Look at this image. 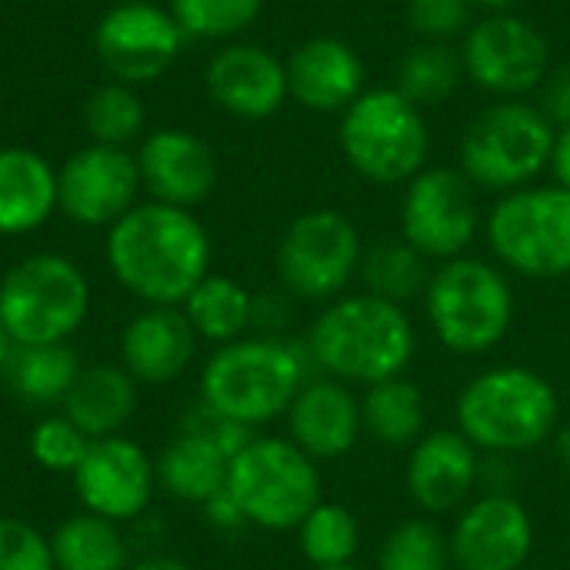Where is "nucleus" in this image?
Masks as SVG:
<instances>
[{
  "label": "nucleus",
  "instance_id": "obj_37",
  "mask_svg": "<svg viewBox=\"0 0 570 570\" xmlns=\"http://www.w3.org/2000/svg\"><path fill=\"white\" fill-rule=\"evenodd\" d=\"M87 448H90V438L63 414L43 417L30 434V458L43 471H53V474H73L80 468Z\"/></svg>",
  "mask_w": 570,
  "mask_h": 570
},
{
  "label": "nucleus",
  "instance_id": "obj_46",
  "mask_svg": "<svg viewBox=\"0 0 570 570\" xmlns=\"http://www.w3.org/2000/svg\"><path fill=\"white\" fill-rule=\"evenodd\" d=\"M481 13H508V10H514L521 0H471Z\"/></svg>",
  "mask_w": 570,
  "mask_h": 570
},
{
  "label": "nucleus",
  "instance_id": "obj_33",
  "mask_svg": "<svg viewBox=\"0 0 570 570\" xmlns=\"http://www.w3.org/2000/svg\"><path fill=\"white\" fill-rule=\"evenodd\" d=\"M301 554L311 561V568H337L354 564V554L361 548V524L351 508L321 501L297 528Z\"/></svg>",
  "mask_w": 570,
  "mask_h": 570
},
{
  "label": "nucleus",
  "instance_id": "obj_21",
  "mask_svg": "<svg viewBox=\"0 0 570 570\" xmlns=\"http://www.w3.org/2000/svg\"><path fill=\"white\" fill-rule=\"evenodd\" d=\"M287 94L311 114H344L367 90V67L354 43L341 37H311L291 50Z\"/></svg>",
  "mask_w": 570,
  "mask_h": 570
},
{
  "label": "nucleus",
  "instance_id": "obj_34",
  "mask_svg": "<svg viewBox=\"0 0 570 570\" xmlns=\"http://www.w3.org/2000/svg\"><path fill=\"white\" fill-rule=\"evenodd\" d=\"M83 124L94 144L127 147L144 134V100L130 83H100L83 107Z\"/></svg>",
  "mask_w": 570,
  "mask_h": 570
},
{
  "label": "nucleus",
  "instance_id": "obj_47",
  "mask_svg": "<svg viewBox=\"0 0 570 570\" xmlns=\"http://www.w3.org/2000/svg\"><path fill=\"white\" fill-rule=\"evenodd\" d=\"M10 351H13V341H10L7 327L0 324V371H3V364H7V357H10Z\"/></svg>",
  "mask_w": 570,
  "mask_h": 570
},
{
  "label": "nucleus",
  "instance_id": "obj_39",
  "mask_svg": "<svg viewBox=\"0 0 570 570\" xmlns=\"http://www.w3.org/2000/svg\"><path fill=\"white\" fill-rule=\"evenodd\" d=\"M0 570H57L50 541L27 521L0 518Z\"/></svg>",
  "mask_w": 570,
  "mask_h": 570
},
{
  "label": "nucleus",
  "instance_id": "obj_19",
  "mask_svg": "<svg viewBox=\"0 0 570 570\" xmlns=\"http://www.w3.org/2000/svg\"><path fill=\"white\" fill-rule=\"evenodd\" d=\"M481 481V451L458 431L438 428L411 448L404 484L424 514H454L474 501Z\"/></svg>",
  "mask_w": 570,
  "mask_h": 570
},
{
  "label": "nucleus",
  "instance_id": "obj_6",
  "mask_svg": "<svg viewBox=\"0 0 570 570\" xmlns=\"http://www.w3.org/2000/svg\"><path fill=\"white\" fill-rule=\"evenodd\" d=\"M347 167L377 187H404L428 167L431 127L397 87H367L337 124Z\"/></svg>",
  "mask_w": 570,
  "mask_h": 570
},
{
  "label": "nucleus",
  "instance_id": "obj_18",
  "mask_svg": "<svg viewBox=\"0 0 570 570\" xmlns=\"http://www.w3.org/2000/svg\"><path fill=\"white\" fill-rule=\"evenodd\" d=\"M210 100L240 120H267L287 104V67L284 60L247 40H227L204 70Z\"/></svg>",
  "mask_w": 570,
  "mask_h": 570
},
{
  "label": "nucleus",
  "instance_id": "obj_40",
  "mask_svg": "<svg viewBox=\"0 0 570 570\" xmlns=\"http://www.w3.org/2000/svg\"><path fill=\"white\" fill-rule=\"evenodd\" d=\"M554 127H570V60L548 70L534 100Z\"/></svg>",
  "mask_w": 570,
  "mask_h": 570
},
{
  "label": "nucleus",
  "instance_id": "obj_11",
  "mask_svg": "<svg viewBox=\"0 0 570 570\" xmlns=\"http://www.w3.org/2000/svg\"><path fill=\"white\" fill-rule=\"evenodd\" d=\"M364 240L357 224L331 207L294 217L277 244L274 264L284 291L297 301H334L361 274Z\"/></svg>",
  "mask_w": 570,
  "mask_h": 570
},
{
  "label": "nucleus",
  "instance_id": "obj_50",
  "mask_svg": "<svg viewBox=\"0 0 570 570\" xmlns=\"http://www.w3.org/2000/svg\"><path fill=\"white\" fill-rule=\"evenodd\" d=\"M524 570H528V568H524Z\"/></svg>",
  "mask_w": 570,
  "mask_h": 570
},
{
  "label": "nucleus",
  "instance_id": "obj_29",
  "mask_svg": "<svg viewBox=\"0 0 570 570\" xmlns=\"http://www.w3.org/2000/svg\"><path fill=\"white\" fill-rule=\"evenodd\" d=\"M197 337L210 344H234L254 327V294L224 274H207L180 307Z\"/></svg>",
  "mask_w": 570,
  "mask_h": 570
},
{
  "label": "nucleus",
  "instance_id": "obj_16",
  "mask_svg": "<svg viewBox=\"0 0 570 570\" xmlns=\"http://www.w3.org/2000/svg\"><path fill=\"white\" fill-rule=\"evenodd\" d=\"M448 541L454 570H524L534 521L518 494H478L458 511Z\"/></svg>",
  "mask_w": 570,
  "mask_h": 570
},
{
  "label": "nucleus",
  "instance_id": "obj_41",
  "mask_svg": "<svg viewBox=\"0 0 570 570\" xmlns=\"http://www.w3.org/2000/svg\"><path fill=\"white\" fill-rule=\"evenodd\" d=\"M478 488L484 494H514L518 471L511 464V454H488V461L481 458V481H478Z\"/></svg>",
  "mask_w": 570,
  "mask_h": 570
},
{
  "label": "nucleus",
  "instance_id": "obj_24",
  "mask_svg": "<svg viewBox=\"0 0 570 570\" xmlns=\"http://www.w3.org/2000/svg\"><path fill=\"white\" fill-rule=\"evenodd\" d=\"M57 210V170L30 147H0V237H20Z\"/></svg>",
  "mask_w": 570,
  "mask_h": 570
},
{
  "label": "nucleus",
  "instance_id": "obj_1",
  "mask_svg": "<svg viewBox=\"0 0 570 570\" xmlns=\"http://www.w3.org/2000/svg\"><path fill=\"white\" fill-rule=\"evenodd\" d=\"M107 264L124 291L150 307H177L210 274V237L194 210L134 204L107 230Z\"/></svg>",
  "mask_w": 570,
  "mask_h": 570
},
{
  "label": "nucleus",
  "instance_id": "obj_15",
  "mask_svg": "<svg viewBox=\"0 0 570 570\" xmlns=\"http://www.w3.org/2000/svg\"><path fill=\"white\" fill-rule=\"evenodd\" d=\"M137 157L127 147L90 144L57 170V210L80 227H114L140 194Z\"/></svg>",
  "mask_w": 570,
  "mask_h": 570
},
{
  "label": "nucleus",
  "instance_id": "obj_5",
  "mask_svg": "<svg viewBox=\"0 0 570 570\" xmlns=\"http://www.w3.org/2000/svg\"><path fill=\"white\" fill-rule=\"evenodd\" d=\"M421 301L434 337L461 357L494 351L518 314L508 271L471 254L438 264Z\"/></svg>",
  "mask_w": 570,
  "mask_h": 570
},
{
  "label": "nucleus",
  "instance_id": "obj_32",
  "mask_svg": "<svg viewBox=\"0 0 570 570\" xmlns=\"http://www.w3.org/2000/svg\"><path fill=\"white\" fill-rule=\"evenodd\" d=\"M431 271L434 267L424 254H417L404 237H394V240H377L374 247H364L357 277L364 281L367 294L407 307L411 301L424 297Z\"/></svg>",
  "mask_w": 570,
  "mask_h": 570
},
{
  "label": "nucleus",
  "instance_id": "obj_26",
  "mask_svg": "<svg viewBox=\"0 0 570 570\" xmlns=\"http://www.w3.org/2000/svg\"><path fill=\"white\" fill-rule=\"evenodd\" d=\"M227 471L230 458L197 431H184L180 438H174L157 461L160 488L170 498L200 508L227 491Z\"/></svg>",
  "mask_w": 570,
  "mask_h": 570
},
{
  "label": "nucleus",
  "instance_id": "obj_12",
  "mask_svg": "<svg viewBox=\"0 0 570 570\" xmlns=\"http://www.w3.org/2000/svg\"><path fill=\"white\" fill-rule=\"evenodd\" d=\"M464 77L494 100L538 94L551 63V40L538 23L508 10L481 13L458 43Z\"/></svg>",
  "mask_w": 570,
  "mask_h": 570
},
{
  "label": "nucleus",
  "instance_id": "obj_8",
  "mask_svg": "<svg viewBox=\"0 0 570 570\" xmlns=\"http://www.w3.org/2000/svg\"><path fill=\"white\" fill-rule=\"evenodd\" d=\"M494 261L528 281H558L570 274V190L558 184H528L501 194L484 217Z\"/></svg>",
  "mask_w": 570,
  "mask_h": 570
},
{
  "label": "nucleus",
  "instance_id": "obj_7",
  "mask_svg": "<svg viewBox=\"0 0 570 570\" xmlns=\"http://www.w3.org/2000/svg\"><path fill=\"white\" fill-rule=\"evenodd\" d=\"M554 134L558 127L534 100H494L468 124L458 147V167L478 190L498 197L521 190L538 184L551 167Z\"/></svg>",
  "mask_w": 570,
  "mask_h": 570
},
{
  "label": "nucleus",
  "instance_id": "obj_49",
  "mask_svg": "<svg viewBox=\"0 0 570 570\" xmlns=\"http://www.w3.org/2000/svg\"><path fill=\"white\" fill-rule=\"evenodd\" d=\"M117 3H137V0H117Z\"/></svg>",
  "mask_w": 570,
  "mask_h": 570
},
{
  "label": "nucleus",
  "instance_id": "obj_35",
  "mask_svg": "<svg viewBox=\"0 0 570 570\" xmlns=\"http://www.w3.org/2000/svg\"><path fill=\"white\" fill-rule=\"evenodd\" d=\"M377 570H454L451 541L434 521L411 518L384 538Z\"/></svg>",
  "mask_w": 570,
  "mask_h": 570
},
{
  "label": "nucleus",
  "instance_id": "obj_14",
  "mask_svg": "<svg viewBox=\"0 0 570 570\" xmlns=\"http://www.w3.org/2000/svg\"><path fill=\"white\" fill-rule=\"evenodd\" d=\"M184 30L167 7L154 0L114 3L94 30V50L104 70L120 83H147L170 70L184 47Z\"/></svg>",
  "mask_w": 570,
  "mask_h": 570
},
{
  "label": "nucleus",
  "instance_id": "obj_13",
  "mask_svg": "<svg viewBox=\"0 0 570 570\" xmlns=\"http://www.w3.org/2000/svg\"><path fill=\"white\" fill-rule=\"evenodd\" d=\"M401 237L431 264L464 257L481 230L478 187L461 167H424L401 194Z\"/></svg>",
  "mask_w": 570,
  "mask_h": 570
},
{
  "label": "nucleus",
  "instance_id": "obj_23",
  "mask_svg": "<svg viewBox=\"0 0 570 570\" xmlns=\"http://www.w3.org/2000/svg\"><path fill=\"white\" fill-rule=\"evenodd\" d=\"M197 351V334L180 307H147L120 334L124 371L140 384L177 381Z\"/></svg>",
  "mask_w": 570,
  "mask_h": 570
},
{
  "label": "nucleus",
  "instance_id": "obj_10",
  "mask_svg": "<svg viewBox=\"0 0 570 570\" xmlns=\"http://www.w3.org/2000/svg\"><path fill=\"white\" fill-rule=\"evenodd\" d=\"M90 311V284L63 254H30L0 277V324L13 344H67Z\"/></svg>",
  "mask_w": 570,
  "mask_h": 570
},
{
  "label": "nucleus",
  "instance_id": "obj_4",
  "mask_svg": "<svg viewBox=\"0 0 570 570\" xmlns=\"http://www.w3.org/2000/svg\"><path fill=\"white\" fill-rule=\"evenodd\" d=\"M458 431L481 454H528L554 438L561 401L554 384L518 364H501L474 374L454 404Z\"/></svg>",
  "mask_w": 570,
  "mask_h": 570
},
{
  "label": "nucleus",
  "instance_id": "obj_45",
  "mask_svg": "<svg viewBox=\"0 0 570 570\" xmlns=\"http://www.w3.org/2000/svg\"><path fill=\"white\" fill-rule=\"evenodd\" d=\"M130 570H194L187 568L184 561H174V558H147V561H140L137 568Z\"/></svg>",
  "mask_w": 570,
  "mask_h": 570
},
{
  "label": "nucleus",
  "instance_id": "obj_22",
  "mask_svg": "<svg viewBox=\"0 0 570 570\" xmlns=\"http://www.w3.org/2000/svg\"><path fill=\"white\" fill-rule=\"evenodd\" d=\"M291 441L314 461H337L351 454L364 434L361 401L351 384L314 374L301 384L287 407Z\"/></svg>",
  "mask_w": 570,
  "mask_h": 570
},
{
  "label": "nucleus",
  "instance_id": "obj_2",
  "mask_svg": "<svg viewBox=\"0 0 570 570\" xmlns=\"http://www.w3.org/2000/svg\"><path fill=\"white\" fill-rule=\"evenodd\" d=\"M304 344L317 374L371 387L411 367L417 331L407 307L361 291L334 297L314 317Z\"/></svg>",
  "mask_w": 570,
  "mask_h": 570
},
{
  "label": "nucleus",
  "instance_id": "obj_9",
  "mask_svg": "<svg viewBox=\"0 0 570 570\" xmlns=\"http://www.w3.org/2000/svg\"><path fill=\"white\" fill-rule=\"evenodd\" d=\"M321 468L291 438H254L230 458L227 494L250 528L297 531L321 504Z\"/></svg>",
  "mask_w": 570,
  "mask_h": 570
},
{
  "label": "nucleus",
  "instance_id": "obj_30",
  "mask_svg": "<svg viewBox=\"0 0 570 570\" xmlns=\"http://www.w3.org/2000/svg\"><path fill=\"white\" fill-rule=\"evenodd\" d=\"M464 80L468 77H464L461 50L454 43H438V40H417L414 47H407L394 73V87L421 110L448 104Z\"/></svg>",
  "mask_w": 570,
  "mask_h": 570
},
{
  "label": "nucleus",
  "instance_id": "obj_43",
  "mask_svg": "<svg viewBox=\"0 0 570 570\" xmlns=\"http://www.w3.org/2000/svg\"><path fill=\"white\" fill-rule=\"evenodd\" d=\"M551 177L558 187L570 190V127H558L554 134V150H551Z\"/></svg>",
  "mask_w": 570,
  "mask_h": 570
},
{
  "label": "nucleus",
  "instance_id": "obj_36",
  "mask_svg": "<svg viewBox=\"0 0 570 570\" xmlns=\"http://www.w3.org/2000/svg\"><path fill=\"white\" fill-rule=\"evenodd\" d=\"M167 10L180 23L184 37L234 40L261 17L264 0H170Z\"/></svg>",
  "mask_w": 570,
  "mask_h": 570
},
{
  "label": "nucleus",
  "instance_id": "obj_27",
  "mask_svg": "<svg viewBox=\"0 0 570 570\" xmlns=\"http://www.w3.org/2000/svg\"><path fill=\"white\" fill-rule=\"evenodd\" d=\"M0 374L13 397L47 407L63 404L80 377V361L70 344H13Z\"/></svg>",
  "mask_w": 570,
  "mask_h": 570
},
{
  "label": "nucleus",
  "instance_id": "obj_38",
  "mask_svg": "<svg viewBox=\"0 0 570 570\" xmlns=\"http://www.w3.org/2000/svg\"><path fill=\"white\" fill-rule=\"evenodd\" d=\"M474 10L478 7L471 0H407L404 20L417 33V40L454 43L478 20Z\"/></svg>",
  "mask_w": 570,
  "mask_h": 570
},
{
  "label": "nucleus",
  "instance_id": "obj_17",
  "mask_svg": "<svg viewBox=\"0 0 570 570\" xmlns=\"http://www.w3.org/2000/svg\"><path fill=\"white\" fill-rule=\"evenodd\" d=\"M70 478L83 511L120 524L147 511L157 488V464L140 444L114 434L90 441L80 468Z\"/></svg>",
  "mask_w": 570,
  "mask_h": 570
},
{
  "label": "nucleus",
  "instance_id": "obj_42",
  "mask_svg": "<svg viewBox=\"0 0 570 570\" xmlns=\"http://www.w3.org/2000/svg\"><path fill=\"white\" fill-rule=\"evenodd\" d=\"M204 511H207V521H210L217 531H224V534H234V531L250 528V524H247V518L240 514L237 501H234L227 491H224V494H217L214 501H207V504H204Z\"/></svg>",
  "mask_w": 570,
  "mask_h": 570
},
{
  "label": "nucleus",
  "instance_id": "obj_3",
  "mask_svg": "<svg viewBox=\"0 0 570 570\" xmlns=\"http://www.w3.org/2000/svg\"><path fill=\"white\" fill-rule=\"evenodd\" d=\"M314 361L304 341L240 337L214 351L200 374V401L227 421L261 428L287 414L301 384L311 381Z\"/></svg>",
  "mask_w": 570,
  "mask_h": 570
},
{
  "label": "nucleus",
  "instance_id": "obj_48",
  "mask_svg": "<svg viewBox=\"0 0 570 570\" xmlns=\"http://www.w3.org/2000/svg\"><path fill=\"white\" fill-rule=\"evenodd\" d=\"M311 570H361L357 564H337V568H311Z\"/></svg>",
  "mask_w": 570,
  "mask_h": 570
},
{
  "label": "nucleus",
  "instance_id": "obj_20",
  "mask_svg": "<svg viewBox=\"0 0 570 570\" xmlns=\"http://www.w3.org/2000/svg\"><path fill=\"white\" fill-rule=\"evenodd\" d=\"M137 157L140 184L157 204L194 210L217 187L214 147L180 127H160L144 137Z\"/></svg>",
  "mask_w": 570,
  "mask_h": 570
},
{
  "label": "nucleus",
  "instance_id": "obj_25",
  "mask_svg": "<svg viewBox=\"0 0 570 570\" xmlns=\"http://www.w3.org/2000/svg\"><path fill=\"white\" fill-rule=\"evenodd\" d=\"M137 407V381L124 367L97 364L80 371L63 397V417L73 421L90 441L114 438Z\"/></svg>",
  "mask_w": 570,
  "mask_h": 570
},
{
  "label": "nucleus",
  "instance_id": "obj_44",
  "mask_svg": "<svg viewBox=\"0 0 570 570\" xmlns=\"http://www.w3.org/2000/svg\"><path fill=\"white\" fill-rule=\"evenodd\" d=\"M554 454H558L561 468L570 474V424L554 431Z\"/></svg>",
  "mask_w": 570,
  "mask_h": 570
},
{
  "label": "nucleus",
  "instance_id": "obj_28",
  "mask_svg": "<svg viewBox=\"0 0 570 570\" xmlns=\"http://www.w3.org/2000/svg\"><path fill=\"white\" fill-rule=\"evenodd\" d=\"M364 434H371L384 448H414L424 438L428 404L414 381L404 374L387 377L381 384L364 387L361 397Z\"/></svg>",
  "mask_w": 570,
  "mask_h": 570
},
{
  "label": "nucleus",
  "instance_id": "obj_31",
  "mask_svg": "<svg viewBox=\"0 0 570 570\" xmlns=\"http://www.w3.org/2000/svg\"><path fill=\"white\" fill-rule=\"evenodd\" d=\"M57 570H127V541L114 521L90 511L57 524L50 538Z\"/></svg>",
  "mask_w": 570,
  "mask_h": 570
}]
</instances>
